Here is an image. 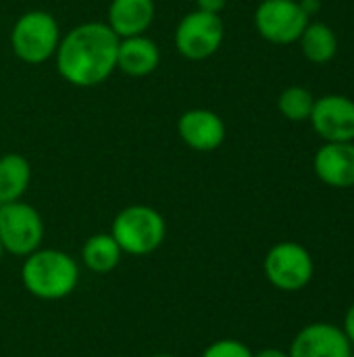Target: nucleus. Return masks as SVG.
<instances>
[{"mask_svg": "<svg viewBox=\"0 0 354 357\" xmlns=\"http://www.w3.org/2000/svg\"><path fill=\"white\" fill-rule=\"evenodd\" d=\"M117 33L102 21H86L61 36L54 65L75 88H96L117 71Z\"/></svg>", "mask_w": 354, "mask_h": 357, "instance_id": "obj_1", "label": "nucleus"}, {"mask_svg": "<svg viewBox=\"0 0 354 357\" xmlns=\"http://www.w3.org/2000/svg\"><path fill=\"white\" fill-rule=\"evenodd\" d=\"M21 280L29 295L44 301H58L75 291L79 282V266L65 251L38 249L25 257Z\"/></svg>", "mask_w": 354, "mask_h": 357, "instance_id": "obj_2", "label": "nucleus"}, {"mask_svg": "<svg viewBox=\"0 0 354 357\" xmlns=\"http://www.w3.org/2000/svg\"><path fill=\"white\" fill-rule=\"evenodd\" d=\"M61 36L58 21L52 13L33 8L15 21L10 29V50L27 65H42L54 59Z\"/></svg>", "mask_w": 354, "mask_h": 357, "instance_id": "obj_3", "label": "nucleus"}, {"mask_svg": "<svg viewBox=\"0 0 354 357\" xmlns=\"http://www.w3.org/2000/svg\"><path fill=\"white\" fill-rule=\"evenodd\" d=\"M111 234L127 255H148L156 251L165 236V218L148 205H129L121 209L111 226Z\"/></svg>", "mask_w": 354, "mask_h": 357, "instance_id": "obj_4", "label": "nucleus"}, {"mask_svg": "<svg viewBox=\"0 0 354 357\" xmlns=\"http://www.w3.org/2000/svg\"><path fill=\"white\" fill-rule=\"evenodd\" d=\"M263 272L277 291L298 293L313 280L315 261L307 247L294 241H284L267 251Z\"/></svg>", "mask_w": 354, "mask_h": 357, "instance_id": "obj_5", "label": "nucleus"}, {"mask_svg": "<svg viewBox=\"0 0 354 357\" xmlns=\"http://www.w3.org/2000/svg\"><path fill=\"white\" fill-rule=\"evenodd\" d=\"M225 38V25L219 15L190 10L175 27V50L188 61H204L213 56Z\"/></svg>", "mask_w": 354, "mask_h": 357, "instance_id": "obj_6", "label": "nucleus"}, {"mask_svg": "<svg viewBox=\"0 0 354 357\" xmlns=\"http://www.w3.org/2000/svg\"><path fill=\"white\" fill-rule=\"evenodd\" d=\"M44 238V222L29 203L13 201L0 205V243L2 249L17 257L38 251Z\"/></svg>", "mask_w": 354, "mask_h": 357, "instance_id": "obj_7", "label": "nucleus"}, {"mask_svg": "<svg viewBox=\"0 0 354 357\" xmlns=\"http://www.w3.org/2000/svg\"><path fill=\"white\" fill-rule=\"evenodd\" d=\"M311 17L298 0H263L255 10V27L259 36L271 44H294L300 40Z\"/></svg>", "mask_w": 354, "mask_h": 357, "instance_id": "obj_8", "label": "nucleus"}, {"mask_svg": "<svg viewBox=\"0 0 354 357\" xmlns=\"http://www.w3.org/2000/svg\"><path fill=\"white\" fill-rule=\"evenodd\" d=\"M309 121L323 142H354V100L344 94L315 98Z\"/></svg>", "mask_w": 354, "mask_h": 357, "instance_id": "obj_9", "label": "nucleus"}, {"mask_svg": "<svg viewBox=\"0 0 354 357\" xmlns=\"http://www.w3.org/2000/svg\"><path fill=\"white\" fill-rule=\"evenodd\" d=\"M353 345L342 326L332 322H313L296 333L290 343V357H351Z\"/></svg>", "mask_w": 354, "mask_h": 357, "instance_id": "obj_10", "label": "nucleus"}, {"mask_svg": "<svg viewBox=\"0 0 354 357\" xmlns=\"http://www.w3.org/2000/svg\"><path fill=\"white\" fill-rule=\"evenodd\" d=\"M177 134L186 146L198 153H213L225 140V123L211 109H190L177 119Z\"/></svg>", "mask_w": 354, "mask_h": 357, "instance_id": "obj_11", "label": "nucleus"}, {"mask_svg": "<svg viewBox=\"0 0 354 357\" xmlns=\"http://www.w3.org/2000/svg\"><path fill=\"white\" fill-rule=\"evenodd\" d=\"M313 169L330 188H354V142H323L313 157Z\"/></svg>", "mask_w": 354, "mask_h": 357, "instance_id": "obj_12", "label": "nucleus"}, {"mask_svg": "<svg viewBox=\"0 0 354 357\" xmlns=\"http://www.w3.org/2000/svg\"><path fill=\"white\" fill-rule=\"evenodd\" d=\"M156 6L154 0H111L106 25L117 38L142 36L154 23Z\"/></svg>", "mask_w": 354, "mask_h": 357, "instance_id": "obj_13", "label": "nucleus"}, {"mask_svg": "<svg viewBox=\"0 0 354 357\" xmlns=\"http://www.w3.org/2000/svg\"><path fill=\"white\" fill-rule=\"evenodd\" d=\"M159 63H161L159 44L152 38H148L146 33L119 40L117 69L123 71L125 75H129V77H146V75L156 71Z\"/></svg>", "mask_w": 354, "mask_h": 357, "instance_id": "obj_14", "label": "nucleus"}, {"mask_svg": "<svg viewBox=\"0 0 354 357\" xmlns=\"http://www.w3.org/2000/svg\"><path fill=\"white\" fill-rule=\"evenodd\" d=\"M31 182V165L19 153L0 157V205L21 201Z\"/></svg>", "mask_w": 354, "mask_h": 357, "instance_id": "obj_15", "label": "nucleus"}, {"mask_svg": "<svg viewBox=\"0 0 354 357\" xmlns=\"http://www.w3.org/2000/svg\"><path fill=\"white\" fill-rule=\"evenodd\" d=\"M298 42H300V50H303L305 59L315 65L330 63L338 52L336 31L328 23H321V21L309 23Z\"/></svg>", "mask_w": 354, "mask_h": 357, "instance_id": "obj_16", "label": "nucleus"}, {"mask_svg": "<svg viewBox=\"0 0 354 357\" xmlns=\"http://www.w3.org/2000/svg\"><path fill=\"white\" fill-rule=\"evenodd\" d=\"M121 247L113 238V234H94L86 241L81 249V259L86 268L94 274H108L121 261Z\"/></svg>", "mask_w": 354, "mask_h": 357, "instance_id": "obj_17", "label": "nucleus"}, {"mask_svg": "<svg viewBox=\"0 0 354 357\" xmlns=\"http://www.w3.org/2000/svg\"><path fill=\"white\" fill-rule=\"evenodd\" d=\"M315 105V96L311 90H307L305 86H288L280 98H277V109L280 113L288 119V121H309L311 111Z\"/></svg>", "mask_w": 354, "mask_h": 357, "instance_id": "obj_18", "label": "nucleus"}, {"mask_svg": "<svg viewBox=\"0 0 354 357\" xmlns=\"http://www.w3.org/2000/svg\"><path fill=\"white\" fill-rule=\"evenodd\" d=\"M200 357H252L248 345L236 339H219L211 343Z\"/></svg>", "mask_w": 354, "mask_h": 357, "instance_id": "obj_19", "label": "nucleus"}, {"mask_svg": "<svg viewBox=\"0 0 354 357\" xmlns=\"http://www.w3.org/2000/svg\"><path fill=\"white\" fill-rule=\"evenodd\" d=\"M225 4H227V0H196V8L198 10L213 13V15H221Z\"/></svg>", "mask_w": 354, "mask_h": 357, "instance_id": "obj_20", "label": "nucleus"}, {"mask_svg": "<svg viewBox=\"0 0 354 357\" xmlns=\"http://www.w3.org/2000/svg\"><path fill=\"white\" fill-rule=\"evenodd\" d=\"M342 331H344V335L348 337L351 345L354 347V303L346 310V314H344V326H342Z\"/></svg>", "mask_w": 354, "mask_h": 357, "instance_id": "obj_21", "label": "nucleus"}, {"mask_svg": "<svg viewBox=\"0 0 354 357\" xmlns=\"http://www.w3.org/2000/svg\"><path fill=\"white\" fill-rule=\"evenodd\" d=\"M298 2H300L303 10H305L309 17H313V15L321 8V2H319V0H298Z\"/></svg>", "mask_w": 354, "mask_h": 357, "instance_id": "obj_22", "label": "nucleus"}, {"mask_svg": "<svg viewBox=\"0 0 354 357\" xmlns=\"http://www.w3.org/2000/svg\"><path fill=\"white\" fill-rule=\"evenodd\" d=\"M252 357H290V356H288V351H284V349L267 347V349H261L259 354H252Z\"/></svg>", "mask_w": 354, "mask_h": 357, "instance_id": "obj_23", "label": "nucleus"}, {"mask_svg": "<svg viewBox=\"0 0 354 357\" xmlns=\"http://www.w3.org/2000/svg\"><path fill=\"white\" fill-rule=\"evenodd\" d=\"M152 357H175V356H169V354H156V356Z\"/></svg>", "mask_w": 354, "mask_h": 357, "instance_id": "obj_24", "label": "nucleus"}, {"mask_svg": "<svg viewBox=\"0 0 354 357\" xmlns=\"http://www.w3.org/2000/svg\"><path fill=\"white\" fill-rule=\"evenodd\" d=\"M2 253H4V249H2V243H0V259H2Z\"/></svg>", "mask_w": 354, "mask_h": 357, "instance_id": "obj_25", "label": "nucleus"}, {"mask_svg": "<svg viewBox=\"0 0 354 357\" xmlns=\"http://www.w3.org/2000/svg\"><path fill=\"white\" fill-rule=\"evenodd\" d=\"M351 357H354V351H353V354H351Z\"/></svg>", "mask_w": 354, "mask_h": 357, "instance_id": "obj_26", "label": "nucleus"}, {"mask_svg": "<svg viewBox=\"0 0 354 357\" xmlns=\"http://www.w3.org/2000/svg\"><path fill=\"white\" fill-rule=\"evenodd\" d=\"M115 357H121V356H115Z\"/></svg>", "mask_w": 354, "mask_h": 357, "instance_id": "obj_27", "label": "nucleus"}]
</instances>
